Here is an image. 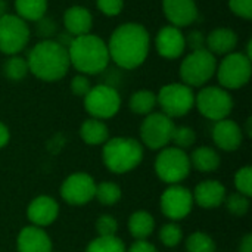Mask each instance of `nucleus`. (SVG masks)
Wrapping results in <instances>:
<instances>
[{"mask_svg": "<svg viewBox=\"0 0 252 252\" xmlns=\"http://www.w3.org/2000/svg\"><path fill=\"white\" fill-rule=\"evenodd\" d=\"M196 142V133L193 128L188 127V126H176L173 130V136H171V143H174L176 148L179 149H189L190 146H193V143Z\"/></svg>", "mask_w": 252, "mask_h": 252, "instance_id": "473e14b6", "label": "nucleus"}, {"mask_svg": "<svg viewBox=\"0 0 252 252\" xmlns=\"http://www.w3.org/2000/svg\"><path fill=\"white\" fill-rule=\"evenodd\" d=\"M217 78L220 87L226 90H238L247 86L251 80V59L241 52H232L223 58L217 66Z\"/></svg>", "mask_w": 252, "mask_h": 252, "instance_id": "1a4fd4ad", "label": "nucleus"}, {"mask_svg": "<svg viewBox=\"0 0 252 252\" xmlns=\"http://www.w3.org/2000/svg\"><path fill=\"white\" fill-rule=\"evenodd\" d=\"M155 46L164 59H177L186 50L185 34L174 25H165L157 34Z\"/></svg>", "mask_w": 252, "mask_h": 252, "instance_id": "dca6fc26", "label": "nucleus"}, {"mask_svg": "<svg viewBox=\"0 0 252 252\" xmlns=\"http://www.w3.org/2000/svg\"><path fill=\"white\" fill-rule=\"evenodd\" d=\"M86 252H127V250L124 242L117 236H97L87 245Z\"/></svg>", "mask_w": 252, "mask_h": 252, "instance_id": "c756f323", "label": "nucleus"}, {"mask_svg": "<svg viewBox=\"0 0 252 252\" xmlns=\"http://www.w3.org/2000/svg\"><path fill=\"white\" fill-rule=\"evenodd\" d=\"M121 196H123V192H121V188L117 183L102 182V183L96 185L94 198L103 207H112V205H115L121 199Z\"/></svg>", "mask_w": 252, "mask_h": 252, "instance_id": "cd10ccee", "label": "nucleus"}, {"mask_svg": "<svg viewBox=\"0 0 252 252\" xmlns=\"http://www.w3.org/2000/svg\"><path fill=\"white\" fill-rule=\"evenodd\" d=\"M63 25H65L66 32H69L72 37L90 34L92 27H93V16L87 7L74 4L65 10Z\"/></svg>", "mask_w": 252, "mask_h": 252, "instance_id": "412c9836", "label": "nucleus"}, {"mask_svg": "<svg viewBox=\"0 0 252 252\" xmlns=\"http://www.w3.org/2000/svg\"><path fill=\"white\" fill-rule=\"evenodd\" d=\"M186 250L188 252H216L217 247L210 235L204 232H195L188 238Z\"/></svg>", "mask_w": 252, "mask_h": 252, "instance_id": "7c9ffc66", "label": "nucleus"}, {"mask_svg": "<svg viewBox=\"0 0 252 252\" xmlns=\"http://www.w3.org/2000/svg\"><path fill=\"white\" fill-rule=\"evenodd\" d=\"M118 230V221L114 216L103 214L96 220V232L97 236L100 238H108V236H117Z\"/></svg>", "mask_w": 252, "mask_h": 252, "instance_id": "c9c22d12", "label": "nucleus"}, {"mask_svg": "<svg viewBox=\"0 0 252 252\" xmlns=\"http://www.w3.org/2000/svg\"><path fill=\"white\" fill-rule=\"evenodd\" d=\"M174 127L176 124L173 118L162 112H152L146 115L140 126L142 145L152 151H161L167 148L171 143Z\"/></svg>", "mask_w": 252, "mask_h": 252, "instance_id": "9b49d317", "label": "nucleus"}, {"mask_svg": "<svg viewBox=\"0 0 252 252\" xmlns=\"http://www.w3.org/2000/svg\"><path fill=\"white\" fill-rule=\"evenodd\" d=\"M157 176L167 185H180L190 173L189 155L176 146L161 149L154 164Z\"/></svg>", "mask_w": 252, "mask_h": 252, "instance_id": "423d86ee", "label": "nucleus"}, {"mask_svg": "<svg viewBox=\"0 0 252 252\" xmlns=\"http://www.w3.org/2000/svg\"><path fill=\"white\" fill-rule=\"evenodd\" d=\"M192 208V192L182 185H168V188L161 195V211L171 221L186 219L190 214Z\"/></svg>", "mask_w": 252, "mask_h": 252, "instance_id": "ddd939ff", "label": "nucleus"}, {"mask_svg": "<svg viewBox=\"0 0 252 252\" xmlns=\"http://www.w3.org/2000/svg\"><path fill=\"white\" fill-rule=\"evenodd\" d=\"M27 62L30 72L46 83L62 80L71 66L68 49L55 38L38 41L30 50Z\"/></svg>", "mask_w": 252, "mask_h": 252, "instance_id": "f03ea898", "label": "nucleus"}, {"mask_svg": "<svg viewBox=\"0 0 252 252\" xmlns=\"http://www.w3.org/2000/svg\"><path fill=\"white\" fill-rule=\"evenodd\" d=\"M80 137L90 146H99L109 139V130L102 120L89 118L80 127Z\"/></svg>", "mask_w": 252, "mask_h": 252, "instance_id": "b1692460", "label": "nucleus"}, {"mask_svg": "<svg viewBox=\"0 0 252 252\" xmlns=\"http://www.w3.org/2000/svg\"><path fill=\"white\" fill-rule=\"evenodd\" d=\"M223 204L226 205L227 211L236 217H244L250 211V198L239 192H235L226 196Z\"/></svg>", "mask_w": 252, "mask_h": 252, "instance_id": "2f4dec72", "label": "nucleus"}, {"mask_svg": "<svg viewBox=\"0 0 252 252\" xmlns=\"http://www.w3.org/2000/svg\"><path fill=\"white\" fill-rule=\"evenodd\" d=\"M58 216L59 204L47 195H40L34 198L27 208V217L31 221V224L41 229L55 223Z\"/></svg>", "mask_w": 252, "mask_h": 252, "instance_id": "f3484780", "label": "nucleus"}, {"mask_svg": "<svg viewBox=\"0 0 252 252\" xmlns=\"http://www.w3.org/2000/svg\"><path fill=\"white\" fill-rule=\"evenodd\" d=\"M96 182L94 179L87 173H74L68 176L62 186H61V198L75 207L86 205L92 199H94L96 192Z\"/></svg>", "mask_w": 252, "mask_h": 252, "instance_id": "4468645a", "label": "nucleus"}, {"mask_svg": "<svg viewBox=\"0 0 252 252\" xmlns=\"http://www.w3.org/2000/svg\"><path fill=\"white\" fill-rule=\"evenodd\" d=\"M252 131H251V118H248V121H247V136L248 137H251Z\"/></svg>", "mask_w": 252, "mask_h": 252, "instance_id": "49530a36", "label": "nucleus"}, {"mask_svg": "<svg viewBox=\"0 0 252 252\" xmlns=\"http://www.w3.org/2000/svg\"><path fill=\"white\" fill-rule=\"evenodd\" d=\"M185 43H186V47L190 49V52L205 49V35L198 30H193L188 35H185Z\"/></svg>", "mask_w": 252, "mask_h": 252, "instance_id": "a19ab883", "label": "nucleus"}, {"mask_svg": "<svg viewBox=\"0 0 252 252\" xmlns=\"http://www.w3.org/2000/svg\"><path fill=\"white\" fill-rule=\"evenodd\" d=\"M16 250L18 252H52V241L44 229L31 224L19 232Z\"/></svg>", "mask_w": 252, "mask_h": 252, "instance_id": "aec40b11", "label": "nucleus"}, {"mask_svg": "<svg viewBox=\"0 0 252 252\" xmlns=\"http://www.w3.org/2000/svg\"><path fill=\"white\" fill-rule=\"evenodd\" d=\"M69 63L84 75H96L106 69L111 58L106 43L94 34L74 37L68 46Z\"/></svg>", "mask_w": 252, "mask_h": 252, "instance_id": "7ed1b4c3", "label": "nucleus"}, {"mask_svg": "<svg viewBox=\"0 0 252 252\" xmlns=\"http://www.w3.org/2000/svg\"><path fill=\"white\" fill-rule=\"evenodd\" d=\"M157 105L161 106V112L167 117L180 118L188 115L195 106V93L192 87L183 83H170L158 92Z\"/></svg>", "mask_w": 252, "mask_h": 252, "instance_id": "0eeeda50", "label": "nucleus"}, {"mask_svg": "<svg viewBox=\"0 0 252 252\" xmlns=\"http://www.w3.org/2000/svg\"><path fill=\"white\" fill-rule=\"evenodd\" d=\"M127 252H158V250L148 241H136Z\"/></svg>", "mask_w": 252, "mask_h": 252, "instance_id": "79ce46f5", "label": "nucleus"}, {"mask_svg": "<svg viewBox=\"0 0 252 252\" xmlns=\"http://www.w3.org/2000/svg\"><path fill=\"white\" fill-rule=\"evenodd\" d=\"M235 188L236 192L251 198L252 195V168L250 165H245L239 168L235 174Z\"/></svg>", "mask_w": 252, "mask_h": 252, "instance_id": "f704fd0d", "label": "nucleus"}, {"mask_svg": "<svg viewBox=\"0 0 252 252\" xmlns=\"http://www.w3.org/2000/svg\"><path fill=\"white\" fill-rule=\"evenodd\" d=\"M162 10L170 25L177 28L189 27L198 19V6L195 0H162Z\"/></svg>", "mask_w": 252, "mask_h": 252, "instance_id": "a211bd4d", "label": "nucleus"}, {"mask_svg": "<svg viewBox=\"0 0 252 252\" xmlns=\"http://www.w3.org/2000/svg\"><path fill=\"white\" fill-rule=\"evenodd\" d=\"M7 13V1L6 0H0V18L3 15Z\"/></svg>", "mask_w": 252, "mask_h": 252, "instance_id": "a18cd8bd", "label": "nucleus"}, {"mask_svg": "<svg viewBox=\"0 0 252 252\" xmlns=\"http://www.w3.org/2000/svg\"><path fill=\"white\" fill-rule=\"evenodd\" d=\"M97 9L106 16H117L124 7V0H96Z\"/></svg>", "mask_w": 252, "mask_h": 252, "instance_id": "58836bf2", "label": "nucleus"}, {"mask_svg": "<svg viewBox=\"0 0 252 252\" xmlns=\"http://www.w3.org/2000/svg\"><path fill=\"white\" fill-rule=\"evenodd\" d=\"M233 97L220 86H207L195 94V106L199 114L211 121L229 118L233 111Z\"/></svg>", "mask_w": 252, "mask_h": 252, "instance_id": "6e6552de", "label": "nucleus"}, {"mask_svg": "<svg viewBox=\"0 0 252 252\" xmlns=\"http://www.w3.org/2000/svg\"><path fill=\"white\" fill-rule=\"evenodd\" d=\"M239 252H252V235L244 236L239 245Z\"/></svg>", "mask_w": 252, "mask_h": 252, "instance_id": "c03bdc74", "label": "nucleus"}, {"mask_svg": "<svg viewBox=\"0 0 252 252\" xmlns=\"http://www.w3.org/2000/svg\"><path fill=\"white\" fill-rule=\"evenodd\" d=\"M34 24H35L37 35L41 37L43 40H52L58 34V25H56L55 19L47 18L46 15L43 18H40L38 21H35Z\"/></svg>", "mask_w": 252, "mask_h": 252, "instance_id": "e433bc0d", "label": "nucleus"}, {"mask_svg": "<svg viewBox=\"0 0 252 252\" xmlns=\"http://www.w3.org/2000/svg\"><path fill=\"white\" fill-rule=\"evenodd\" d=\"M193 202L205 210H214L223 205L227 193L226 188L219 182V180H204L201 182L193 193Z\"/></svg>", "mask_w": 252, "mask_h": 252, "instance_id": "6ab92c4d", "label": "nucleus"}, {"mask_svg": "<svg viewBox=\"0 0 252 252\" xmlns=\"http://www.w3.org/2000/svg\"><path fill=\"white\" fill-rule=\"evenodd\" d=\"M159 239L162 242V245H165L167 248H174L177 247L182 239H183V232L182 227L177 223H167L161 227L159 230Z\"/></svg>", "mask_w": 252, "mask_h": 252, "instance_id": "72a5a7b5", "label": "nucleus"}, {"mask_svg": "<svg viewBox=\"0 0 252 252\" xmlns=\"http://www.w3.org/2000/svg\"><path fill=\"white\" fill-rule=\"evenodd\" d=\"M216 71L217 59L210 50H193L182 61L180 78L183 84L192 89L202 87L216 75Z\"/></svg>", "mask_w": 252, "mask_h": 252, "instance_id": "39448f33", "label": "nucleus"}, {"mask_svg": "<svg viewBox=\"0 0 252 252\" xmlns=\"http://www.w3.org/2000/svg\"><path fill=\"white\" fill-rule=\"evenodd\" d=\"M109 58L124 69H134L140 66L151 47L149 31L137 22H126L114 30L106 43Z\"/></svg>", "mask_w": 252, "mask_h": 252, "instance_id": "f257e3e1", "label": "nucleus"}, {"mask_svg": "<svg viewBox=\"0 0 252 252\" xmlns=\"http://www.w3.org/2000/svg\"><path fill=\"white\" fill-rule=\"evenodd\" d=\"M128 106L131 112L146 117L152 114L157 106V94L152 90H146V89L137 90L131 94L128 100Z\"/></svg>", "mask_w": 252, "mask_h": 252, "instance_id": "bb28decb", "label": "nucleus"}, {"mask_svg": "<svg viewBox=\"0 0 252 252\" xmlns=\"http://www.w3.org/2000/svg\"><path fill=\"white\" fill-rule=\"evenodd\" d=\"M69 87H71L72 94H75L78 97H84L89 93V90L92 89V84H90V80L87 78V75L78 74V75L72 77Z\"/></svg>", "mask_w": 252, "mask_h": 252, "instance_id": "4c0bfd02", "label": "nucleus"}, {"mask_svg": "<svg viewBox=\"0 0 252 252\" xmlns=\"http://www.w3.org/2000/svg\"><path fill=\"white\" fill-rule=\"evenodd\" d=\"M83 99L84 109L90 114V117L102 121L115 117L121 108L120 93L117 92V89L108 84L93 86Z\"/></svg>", "mask_w": 252, "mask_h": 252, "instance_id": "9d476101", "label": "nucleus"}, {"mask_svg": "<svg viewBox=\"0 0 252 252\" xmlns=\"http://www.w3.org/2000/svg\"><path fill=\"white\" fill-rule=\"evenodd\" d=\"M30 72L28 69V62L25 58L18 56V55H12L6 59V62L3 63V74L12 80V81H21L27 77V74Z\"/></svg>", "mask_w": 252, "mask_h": 252, "instance_id": "c85d7f7f", "label": "nucleus"}, {"mask_svg": "<svg viewBox=\"0 0 252 252\" xmlns=\"http://www.w3.org/2000/svg\"><path fill=\"white\" fill-rule=\"evenodd\" d=\"M238 46V34L230 28H216L205 37V49L216 55H229Z\"/></svg>", "mask_w": 252, "mask_h": 252, "instance_id": "4be33fe9", "label": "nucleus"}, {"mask_svg": "<svg viewBox=\"0 0 252 252\" xmlns=\"http://www.w3.org/2000/svg\"><path fill=\"white\" fill-rule=\"evenodd\" d=\"M189 161H190V167H193L199 173H213L220 167L221 158L214 148L199 146L190 154Z\"/></svg>", "mask_w": 252, "mask_h": 252, "instance_id": "5701e85b", "label": "nucleus"}, {"mask_svg": "<svg viewBox=\"0 0 252 252\" xmlns=\"http://www.w3.org/2000/svg\"><path fill=\"white\" fill-rule=\"evenodd\" d=\"M230 10L244 19L252 18V0H229Z\"/></svg>", "mask_w": 252, "mask_h": 252, "instance_id": "ea45409f", "label": "nucleus"}, {"mask_svg": "<svg viewBox=\"0 0 252 252\" xmlns=\"http://www.w3.org/2000/svg\"><path fill=\"white\" fill-rule=\"evenodd\" d=\"M155 229V219L148 211H136L128 219V232L136 241H146Z\"/></svg>", "mask_w": 252, "mask_h": 252, "instance_id": "393cba45", "label": "nucleus"}, {"mask_svg": "<svg viewBox=\"0 0 252 252\" xmlns=\"http://www.w3.org/2000/svg\"><path fill=\"white\" fill-rule=\"evenodd\" d=\"M213 142L216 146L226 152L238 151L244 142V131L239 124L230 118L216 121L213 127Z\"/></svg>", "mask_w": 252, "mask_h": 252, "instance_id": "2eb2a0df", "label": "nucleus"}, {"mask_svg": "<svg viewBox=\"0 0 252 252\" xmlns=\"http://www.w3.org/2000/svg\"><path fill=\"white\" fill-rule=\"evenodd\" d=\"M10 140V133H9V128L6 127L4 123L0 121V149H3L4 146H7Z\"/></svg>", "mask_w": 252, "mask_h": 252, "instance_id": "37998d69", "label": "nucleus"}, {"mask_svg": "<svg viewBox=\"0 0 252 252\" xmlns=\"http://www.w3.org/2000/svg\"><path fill=\"white\" fill-rule=\"evenodd\" d=\"M15 10L25 22H35L47 12V0H15Z\"/></svg>", "mask_w": 252, "mask_h": 252, "instance_id": "a878e982", "label": "nucleus"}, {"mask_svg": "<svg viewBox=\"0 0 252 252\" xmlns=\"http://www.w3.org/2000/svg\"><path fill=\"white\" fill-rule=\"evenodd\" d=\"M28 24L18 15L6 13L0 18V52L12 56L18 55L30 41Z\"/></svg>", "mask_w": 252, "mask_h": 252, "instance_id": "f8f14e48", "label": "nucleus"}, {"mask_svg": "<svg viewBox=\"0 0 252 252\" xmlns=\"http://www.w3.org/2000/svg\"><path fill=\"white\" fill-rule=\"evenodd\" d=\"M102 158L111 173L126 174L142 162L143 145L131 137H111L103 143Z\"/></svg>", "mask_w": 252, "mask_h": 252, "instance_id": "20e7f679", "label": "nucleus"}]
</instances>
